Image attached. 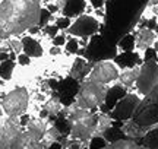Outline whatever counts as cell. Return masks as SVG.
Returning <instances> with one entry per match:
<instances>
[{
  "mask_svg": "<svg viewBox=\"0 0 158 149\" xmlns=\"http://www.w3.org/2000/svg\"><path fill=\"white\" fill-rule=\"evenodd\" d=\"M43 0H0V38L22 37L40 25Z\"/></svg>",
  "mask_w": 158,
  "mask_h": 149,
  "instance_id": "obj_1",
  "label": "cell"
},
{
  "mask_svg": "<svg viewBox=\"0 0 158 149\" xmlns=\"http://www.w3.org/2000/svg\"><path fill=\"white\" fill-rule=\"evenodd\" d=\"M23 130L22 117L0 115V149H10L18 135Z\"/></svg>",
  "mask_w": 158,
  "mask_h": 149,
  "instance_id": "obj_9",
  "label": "cell"
},
{
  "mask_svg": "<svg viewBox=\"0 0 158 149\" xmlns=\"http://www.w3.org/2000/svg\"><path fill=\"white\" fill-rule=\"evenodd\" d=\"M139 70H141V63L135 64V66H129V67H122V72H120V76H118V80H117V85L122 86L126 92H130L135 88Z\"/></svg>",
  "mask_w": 158,
  "mask_h": 149,
  "instance_id": "obj_15",
  "label": "cell"
},
{
  "mask_svg": "<svg viewBox=\"0 0 158 149\" xmlns=\"http://www.w3.org/2000/svg\"><path fill=\"white\" fill-rule=\"evenodd\" d=\"M110 88L91 80L84 79L78 83V91L75 94L73 103H76L81 108L98 111L107 103V97Z\"/></svg>",
  "mask_w": 158,
  "mask_h": 149,
  "instance_id": "obj_3",
  "label": "cell"
},
{
  "mask_svg": "<svg viewBox=\"0 0 158 149\" xmlns=\"http://www.w3.org/2000/svg\"><path fill=\"white\" fill-rule=\"evenodd\" d=\"M10 149H44L41 143V138L32 135L31 132L23 129L22 132L18 135L15 142L12 143Z\"/></svg>",
  "mask_w": 158,
  "mask_h": 149,
  "instance_id": "obj_14",
  "label": "cell"
},
{
  "mask_svg": "<svg viewBox=\"0 0 158 149\" xmlns=\"http://www.w3.org/2000/svg\"><path fill=\"white\" fill-rule=\"evenodd\" d=\"M31 101V89L25 85H15L6 89L0 97V107L3 113L12 117L27 115Z\"/></svg>",
  "mask_w": 158,
  "mask_h": 149,
  "instance_id": "obj_4",
  "label": "cell"
},
{
  "mask_svg": "<svg viewBox=\"0 0 158 149\" xmlns=\"http://www.w3.org/2000/svg\"><path fill=\"white\" fill-rule=\"evenodd\" d=\"M64 105H66V104H63L60 95L56 94V92H53L50 97L47 98V101H45L44 107H43V113L47 114L48 117H56L57 119L59 115L62 114Z\"/></svg>",
  "mask_w": 158,
  "mask_h": 149,
  "instance_id": "obj_17",
  "label": "cell"
},
{
  "mask_svg": "<svg viewBox=\"0 0 158 149\" xmlns=\"http://www.w3.org/2000/svg\"><path fill=\"white\" fill-rule=\"evenodd\" d=\"M139 149H151V148H148V146H145V145H139Z\"/></svg>",
  "mask_w": 158,
  "mask_h": 149,
  "instance_id": "obj_22",
  "label": "cell"
},
{
  "mask_svg": "<svg viewBox=\"0 0 158 149\" xmlns=\"http://www.w3.org/2000/svg\"><path fill=\"white\" fill-rule=\"evenodd\" d=\"M114 119L111 113H104L101 110H98L97 111V129H95V133H94V139L95 138H104L106 136V133L113 127Z\"/></svg>",
  "mask_w": 158,
  "mask_h": 149,
  "instance_id": "obj_16",
  "label": "cell"
},
{
  "mask_svg": "<svg viewBox=\"0 0 158 149\" xmlns=\"http://www.w3.org/2000/svg\"><path fill=\"white\" fill-rule=\"evenodd\" d=\"M62 138H63L62 130L56 126V123H53V124H51V126L45 130V133L43 135V138H41L43 148H44V149H50L54 143H59Z\"/></svg>",
  "mask_w": 158,
  "mask_h": 149,
  "instance_id": "obj_18",
  "label": "cell"
},
{
  "mask_svg": "<svg viewBox=\"0 0 158 149\" xmlns=\"http://www.w3.org/2000/svg\"><path fill=\"white\" fill-rule=\"evenodd\" d=\"M89 9L94 10V7L89 3V0H66L64 6L60 10V15L68 16L70 19H75L79 15H82V13H89Z\"/></svg>",
  "mask_w": 158,
  "mask_h": 149,
  "instance_id": "obj_12",
  "label": "cell"
},
{
  "mask_svg": "<svg viewBox=\"0 0 158 149\" xmlns=\"http://www.w3.org/2000/svg\"><path fill=\"white\" fill-rule=\"evenodd\" d=\"M120 72H122V66L114 58H102V60L94 62L92 69L85 79L108 86V88H113L117 85Z\"/></svg>",
  "mask_w": 158,
  "mask_h": 149,
  "instance_id": "obj_5",
  "label": "cell"
},
{
  "mask_svg": "<svg viewBox=\"0 0 158 149\" xmlns=\"http://www.w3.org/2000/svg\"><path fill=\"white\" fill-rule=\"evenodd\" d=\"M158 130V124H152V126H142L141 123H138L135 119H126L122 121L120 126V132L123 133L124 138L132 139V140H141L145 139L151 132Z\"/></svg>",
  "mask_w": 158,
  "mask_h": 149,
  "instance_id": "obj_10",
  "label": "cell"
},
{
  "mask_svg": "<svg viewBox=\"0 0 158 149\" xmlns=\"http://www.w3.org/2000/svg\"><path fill=\"white\" fill-rule=\"evenodd\" d=\"M130 34L133 35V53L142 62L147 57V51L152 50L158 40V32L151 26L141 25L136 26Z\"/></svg>",
  "mask_w": 158,
  "mask_h": 149,
  "instance_id": "obj_8",
  "label": "cell"
},
{
  "mask_svg": "<svg viewBox=\"0 0 158 149\" xmlns=\"http://www.w3.org/2000/svg\"><path fill=\"white\" fill-rule=\"evenodd\" d=\"M102 22L94 13H82L78 18L72 19V23L64 32L69 37H76L79 40L89 41L94 35L98 34L101 29Z\"/></svg>",
  "mask_w": 158,
  "mask_h": 149,
  "instance_id": "obj_7",
  "label": "cell"
},
{
  "mask_svg": "<svg viewBox=\"0 0 158 149\" xmlns=\"http://www.w3.org/2000/svg\"><path fill=\"white\" fill-rule=\"evenodd\" d=\"M139 101H141V98L138 97L136 94L126 92L124 97L114 105L113 111H111V115H113L116 120L120 119L122 121L126 120V119H130L133 115V113H135V108L138 107Z\"/></svg>",
  "mask_w": 158,
  "mask_h": 149,
  "instance_id": "obj_11",
  "label": "cell"
},
{
  "mask_svg": "<svg viewBox=\"0 0 158 149\" xmlns=\"http://www.w3.org/2000/svg\"><path fill=\"white\" fill-rule=\"evenodd\" d=\"M154 51L157 53V58H158V40H157V42H155V46H154Z\"/></svg>",
  "mask_w": 158,
  "mask_h": 149,
  "instance_id": "obj_21",
  "label": "cell"
},
{
  "mask_svg": "<svg viewBox=\"0 0 158 149\" xmlns=\"http://www.w3.org/2000/svg\"><path fill=\"white\" fill-rule=\"evenodd\" d=\"M158 85V58H145L141 63V70L136 79L135 88L130 92L143 98Z\"/></svg>",
  "mask_w": 158,
  "mask_h": 149,
  "instance_id": "obj_6",
  "label": "cell"
},
{
  "mask_svg": "<svg viewBox=\"0 0 158 149\" xmlns=\"http://www.w3.org/2000/svg\"><path fill=\"white\" fill-rule=\"evenodd\" d=\"M59 117L68 126L66 135L69 138L81 140L86 146V149H89L97 129V111L81 108L78 104L72 101L70 104L64 105Z\"/></svg>",
  "mask_w": 158,
  "mask_h": 149,
  "instance_id": "obj_2",
  "label": "cell"
},
{
  "mask_svg": "<svg viewBox=\"0 0 158 149\" xmlns=\"http://www.w3.org/2000/svg\"><path fill=\"white\" fill-rule=\"evenodd\" d=\"M145 146H148V148H151V149H158V135H154L152 136V132L148 135L147 138H145Z\"/></svg>",
  "mask_w": 158,
  "mask_h": 149,
  "instance_id": "obj_20",
  "label": "cell"
},
{
  "mask_svg": "<svg viewBox=\"0 0 158 149\" xmlns=\"http://www.w3.org/2000/svg\"><path fill=\"white\" fill-rule=\"evenodd\" d=\"M94 66V62L88 60L84 56H76L73 60V64H72V69H70V73H69V78L70 79L76 80V82H82V80L88 76V73L91 72Z\"/></svg>",
  "mask_w": 158,
  "mask_h": 149,
  "instance_id": "obj_13",
  "label": "cell"
},
{
  "mask_svg": "<svg viewBox=\"0 0 158 149\" xmlns=\"http://www.w3.org/2000/svg\"><path fill=\"white\" fill-rule=\"evenodd\" d=\"M100 149H139V143L132 139H118L114 142H108L106 146Z\"/></svg>",
  "mask_w": 158,
  "mask_h": 149,
  "instance_id": "obj_19",
  "label": "cell"
}]
</instances>
